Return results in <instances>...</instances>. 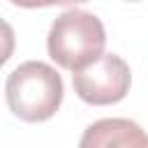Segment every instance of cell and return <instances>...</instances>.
<instances>
[{"label":"cell","mask_w":148,"mask_h":148,"mask_svg":"<svg viewBox=\"0 0 148 148\" xmlns=\"http://www.w3.org/2000/svg\"><path fill=\"white\" fill-rule=\"evenodd\" d=\"M62 95L65 86L60 74L42 60L18 65L5 83L9 111L25 123H44L53 118L62 104Z\"/></svg>","instance_id":"1"},{"label":"cell","mask_w":148,"mask_h":148,"mask_svg":"<svg viewBox=\"0 0 148 148\" xmlns=\"http://www.w3.org/2000/svg\"><path fill=\"white\" fill-rule=\"evenodd\" d=\"M106 32L102 21L83 9L62 12L49 28L46 51L49 58L62 69L76 72L104 53Z\"/></svg>","instance_id":"2"},{"label":"cell","mask_w":148,"mask_h":148,"mask_svg":"<svg viewBox=\"0 0 148 148\" xmlns=\"http://www.w3.org/2000/svg\"><path fill=\"white\" fill-rule=\"evenodd\" d=\"M74 92L92 106L118 104L132 86L130 65L116 53H102L86 67L72 72Z\"/></svg>","instance_id":"3"},{"label":"cell","mask_w":148,"mask_h":148,"mask_svg":"<svg viewBox=\"0 0 148 148\" xmlns=\"http://www.w3.org/2000/svg\"><path fill=\"white\" fill-rule=\"evenodd\" d=\"M81 148H97V146H146V134L143 130L127 118H104L92 123L83 136H81Z\"/></svg>","instance_id":"4"},{"label":"cell","mask_w":148,"mask_h":148,"mask_svg":"<svg viewBox=\"0 0 148 148\" xmlns=\"http://www.w3.org/2000/svg\"><path fill=\"white\" fill-rule=\"evenodd\" d=\"M14 46H16V35H14V28L0 18V67L12 58L14 53Z\"/></svg>","instance_id":"5"},{"label":"cell","mask_w":148,"mask_h":148,"mask_svg":"<svg viewBox=\"0 0 148 148\" xmlns=\"http://www.w3.org/2000/svg\"><path fill=\"white\" fill-rule=\"evenodd\" d=\"M9 2H12V5H16V7L37 9V7H53V5L69 7V5H81V2H88V0H9Z\"/></svg>","instance_id":"6"},{"label":"cell","mask_w":148,"mask_h":148,"mask_svg":"<svg viewBox=\"0 0 148 148\" xmlns=\"http://www.w3.org/2000/svg\"><path fill=\"white\" fill-rule=\"evenodd\" d=\"M127 2H139V0H127Z\"/></svg>","instance_id":"7"}]
</instances>
